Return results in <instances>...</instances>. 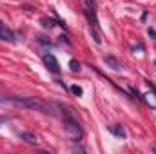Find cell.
Segmentation results:
<instances>
[{"instance_id": "obj_1", "label": "cell", "mask_w": 156, "mask_h": 154, "mask_svg": "<svg viewBox=\"0 0 156 154\" xmlns=\"http://www.w3.org/2000/svg\"><path fill=\"white\" fill-rule=\"evenodd\" d=\"M7 102H13L15 105H20V107H26V109H35L40 113H45V114H56V107L47 103V102H42L37 100L33 96H7Z\"/></svg>"}, {"instance_id": "obj_2", "label": "cell", "mask_w": 156, "mask_h": 154, "mask_svg": "<svg viewBox=\"0 0 156 154\" xmlns=\"http://www.w3.org/2000/svg\"><path fill=\"white\" fill-rule=\"evenodd\" d=\"M60 109H62V120H64V131H66V134L69 136V140L71 142H82V136H83V131H82V127H80V123H78L76 120L73 118V116L69 114V111L67 109H64L62 105H58Z\"/></svg>"}, {"instance_id": "obj_3", "label": "cell", "mask_w": 156, "mask_h": 154, "mask_svg": "<svg viewBox=\"0 0 156 154\" xmlns=\"http://www.w3.org/2000/svg\"><path fill=\"white\" fill-rule=\"evenodd\" d=\"M83 4H85V15H87V18H89V24H91V31H93V37H94V42L96 44H100L102 38H100V33L96 31L98 29V18H96V4L93 2V0H83Z\"/></svg>"}, {"instance_id": "obj_4", "label": "cell", "mask_w": 156, "mask_h": 154, "mask_svg": "<svg viewBox=\"0 0 156 154\" xmlns=\"http://www.w3.org/2000/svg\"><path fill=\"white\" fill-rule=\"evenodd\" d=\"M44 64H45V67L51 71V73H55V75H58L60 73V64H58V60L55 58V54H44Z\"/></svg>"}, {"instance_id": "obj_5", "label": "cell", "mask_w": 156, "mask_h": 154, "mask_svg": "<svg viewBox=\"0 0 156 154\" xmlns=\"http://www.w3.org/2000/svg\"><path fill=\"white\" fill-rule=\"evenodd\" d=\"M0 40H15V35L0 22Z\"/></svg>"}, {"instance_id": "obj_6", "label": "cell", "mask_w": 156, "mask_h": 154, "mask_svg": "<svg viewBox=\"0 0 156 154\" xmlns=\"http://www.w3.org/2000/svg\"><path fill=\"white\" fill-rule=\"evenodd\" d=\"M20 138H22L26 143H29V145H37V142H38L33 132H20Z\"/></svg>"}, {"instance_id": "obj_7", "label": "cell", "mask_w": 156, "mask_h": 154, "mask_svg": "<svg viewBox=\"0 0 156 154\" xmlns=\"http://www.w3.org/2000/svg\"><path fill=\"white\" fill-rule=\"evenodd\" d=\"M104 62H105L107 65H111V67H113L115 71H120V69H122V64L118 62L115 56H105V58H104Z\"/></svg>"}, {"instance_id": "obj_8", "label": "cell", "mask_w": 156, "mask_h": 154, "mask_svg": "<svg viewBox=\"0 0 156 154\" xmlns=\"http://www.w3.org/2000/svg\"><path fill=\"white\" fill-rule=\"evenodd\" d=\"M109 131H111V132H113L115 136L122 138V140L125 138V129H123L122 125H111V127H109Z\"/></svg>"}, {"instance_id": "obj_9", "label": "cell", "mask_w": 156, "mask_h": 154, "mask_svg": "<svg viewBox=\"0 0 156 154\" xmlns=\"http://www.w3.org/2000/svg\"><path fill=\"white\" fill-rule=\"evenodd\" d=\"M40 22H42V26H44V27H45V29H47V27H49V29H51V27H53V26H55V20H51V18H42V20H40Z\"/></svg>"}, {"instance_id": "obj_10", "label": "cell", "mask_w": 156, "mask_h": 154, "mask_svg": "<svg viewBox=\"0 0 156 154\" xmlns=\"http://www.w3.org/2000/svg\"><path fill=\"white\" fill-rule=\"evenodd\" d=\"M71 93H73L75 96H82V93H83V91H82V87H80V85H71Z\"/></svg>"}, {"instance_id": "obj_11", "label": "cell", "mask_w": 156, "mask_h": 154, "mask_svg": "<svg viewBox=\"0 0 156 154\" xmlns=\"http://www.w3.org/2000/svg\"><path fill=\"white\" fill-rule=\"evenodd\" d=\"M69 67H71V71H75V73L80 71V64H78L76 60H71V62H69Z\"/></svg>"}, {"instance_id": "obj_12", "label": "cell", "mask_w": 156, "mask_h": 154, "mask_svg": "<svg viewBox=\"0 0 156 154\" xmlns=\"http://www.w3.org/2000/svg\"><path fill=\"white\" fill-rule=\"evenodd\" d=\"M149 35H151V37H154V38H156V31H154V29H149Z\"/></svg>"}, {"instance_id": "obj_13", "label": "cell", "mask_w": 156, "mask_h": 154, "mask_svg": "<svg viewBox=\"0 0 156 154\" xmlns=\"http://www.w3.org/2000/svg\"><path fill=\"white\" fill-rule=\"evenodd\" d=\"M151 89H153V93L156 94V85H151Z\"/></svg>"}]
</instances>
